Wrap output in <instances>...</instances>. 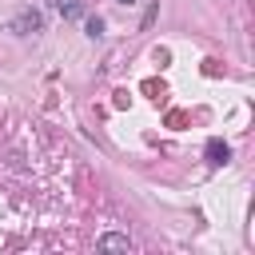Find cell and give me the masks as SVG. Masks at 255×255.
Wrapping results in <instances>:
<instances>
[{"label":"cell","mask_w":255,"mask_h":255,"mask_svg":"<svg viewBox=\"0 0 255 255\" xmlns=\"http://www.w3.org/2000/svg\"><path fill=\"white\" fill-rule=\"evenodd\" d=\"M88 36H104V24L100 20H88Z\"/></svg>","instance_id":"5"},{"label":"cell","mask_w":255,"mask_h":255,"mask_svg":"<svg viewBox=\"0 0 255 255\" xmlns=\"http://www.w3.org/2000/svg\"><path fill=\"white\" fill-rule=\"evenodd\" d=\"M227 155H231V151H227L223 139H211V143H207V159H211V163H223Z\"/></svg>","instance_id":"4"},{"label":"cell","mask_w":255,"mask_h":255,"mask_svg":"<svg viewBox=\"0 0 255 255\" xmlns=\"http://www.w3.org/2000/svg\"><path fill=\"white\" fill-rule=\"evenodd\" d=\"M96 243H100V247H120V251H131V239H128V235H120V231H108V235H100Z\"/></svg>","instance_id":"2"},{"label":"cell","mask_w":255,"mask_h":255,"mask_svg":"<svg viewBox=\"0 0 255 255\" xmlns=\"http://www.w3.org/2000/svg\"><path fill=\"white\" fill-rule=\"evenodd\" d=\"M40 24H44V16H40L36 8H24V12H20V16H16L8 28H12L16 36H32V32H40Z\"/></svg>","instance_id":"1"},{"label":"cell","mask_w":255,"mask_h":255,"mask_svg":"<svg viewBox=\"0 0 255 255\" xmlns=\"http://www.w3.org/2000/svg\"><path fill=\"white\" fill-rule=\"evenodd\" d=\"M56 8H60V16H64V20H80V16H84L80 0H56Z\"/></svg>","instance_id":"3"}]
</instances>
